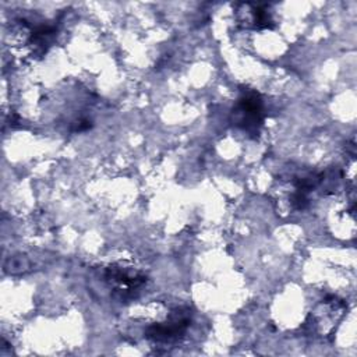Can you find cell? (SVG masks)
Listing matches in <instances>:
<instances>
[{
    "instance_id": "1",
    "label": "cell",
    "mask_w": 357,
    "mask_h": 357,
    "mask_svg": "<svg viewBox=\"0 0 357 357\" xmlns=\"http://www.w3.org/2000/svg\"><path fill=\"white\" fill-rule=\"evenodd\" d=\"M233 121L248 134H258L264 121V106L261 96L255 91L241 89V95L233 109Z\"/></svg>"
},
{
    "instance_id": "2",
    "label": "cell",
    "mask_w": 357,
    "mask_h": 357,
    "mask_svg": "<svg viewBox=\"0 0 357 357\" xmlns=\"http://www.w3.org/2000/svg\"><path fill=\"white\" fill-rule=\"evenodd\" d=\"M190 325V312L188 310L174 311L166 322L151 325L145 335L148 339L159 343H167L177 340L187 331Z\"/></svg>"
},
{
    "instance_id": "3",
    "label": "cell",
    "mask_w": 357,
    "mask_h": 357,
    "mask_svg": "<svg viewBox=\"0 0 357 357\" xmlns=\"http://www.w3.org/2000/svg\"><path fill=\"white\" fill-rule=\"evenodd\" d=\"M106 280L110 282V284L114 287L116 291L124 294L131 293L132 290L139 289L145 283V276L138 272H130L123 268L110 266L106 273Z\"/></svg>"
}]
</instances>
